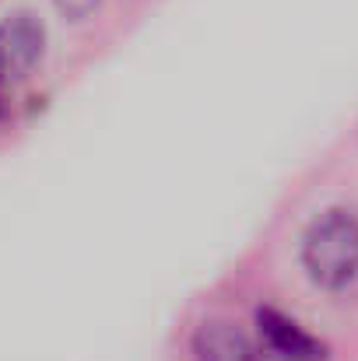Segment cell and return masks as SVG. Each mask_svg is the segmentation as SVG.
Wrapping results in <instances>:
<instances>
[{"label": "cell", "instance_id": "3957f363", "mask_svg": "<svg viewBox=\"0 0 358 361\" xmlns=\"http://www.w3.org/2000/svg\"><path fill=\"white\" fill-rule=\"evenodd\" d=\"M256 323H260V334H263V341H267V348H270L274 355H281V358H288V361H320L323 358V344H316L309 334H302L299 323H292L288 316H281V312H274V309H263V312L256 316Z\"/></svg>", "mask_w": 358, "mask_h": 361}, {"label": "cell", "instance_id": "6da1fadb", "mask_svg": "<svg viewBox=\"0 0 358 361\" xmlns=\"http://www.w3.org/2000/svg\"><path fill=\"white\" fill-rule=\"evenodd\" d=\"M302 263L309 277L323 288H345L358 274V218L348 211L320 214L306 239H302Z\"/></svg>", "mask_w": 358, "mask_h": 361}, {"label": "cell", "instance_id": "5b68a950", "mask_svg": "<svg viewBox=\"0 0 358 361\" xmlns=\"http://www.w3.org/2000/svg\"><path fill=\"white\" fill-rule=\"evenodd\" d=\"M95 4H99V0H56V7H60L64 14H71V18H85V14H92Z\"/></svg>", "mask_w": 358, "mask_h": 361}, {"label": "cell", "instance_id": "277c9868", "mask_svg": "<svg viewBox=\"0 0 358 361\" xmlns=\"http://www.w3.org/2000/svg\"><path fill=\"white\" fill-rule=\"evenodd\" d=\"M197 355L201 361H260L249 341L225 323H211L197 334Z\"/></svg>", "mask_w": 358, "mask_h": 361}, {"label": "cell", "instance_id": "7a4b0ae2", "mask_svg": "<svg viewBox=\"0 0 358 361\" xmlns=\"http://www.w3.org/2000/svg\"><path fill=\"white\" fill-rule=\"evenodd\" d=\"M42 56V25L32 14H11L0 25V106L7 92L35 67Z\"/></svg>", "mask_w": 358, "mask_h": 361}]
</instances>
